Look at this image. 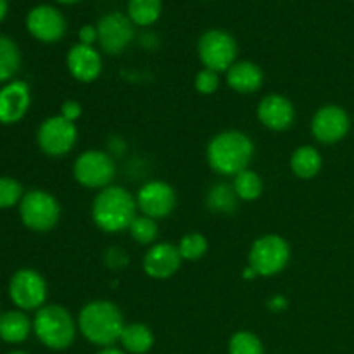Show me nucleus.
I'll return each mask as SVG.
<instances>
[{"label": "nucleus", "instance_id": "obj_23", "mask_svg": "<svg viewBox=\"0 0 354 354\" xmlns=\"http://www.w3.org/2000/svg\"><path fill=\"white\" fill-rule=\"evenodd\" d=\"M237 203L239 197L235 194L234 187L228 185V183L221 182L216 183L209 189L206 196V204L211 211L214 213H221V214H228L234 213L237 209Z\"/></svg>", "mask_w": 354, "mask_h": 354}, {"label": "nucleus", "instance_id": "obj_30", "mask_svg": "<svg viewBox=\"0 0 354 354\" xmlns=\"http://www.w3.org/2000/svg\"><path fill=\"white\" fill-rule=\"evenodd\" d=\"M23 196V187L17 180L10 176H0V209L16 206L17 203H21Z\"/></svg>", "mask_w": 354, "mask_h": 354}, {"label": "nucleus", "instance_id": "obj_17", "mask_svg": "<svg viewBox=\"0 0 354 354\" xmlns=\"http://www.w3.org/2000/svg\"><path fill=\"white\" fill-rule=\"evenodd\" d=\"M66 64H68V71L71 73L73 78L82 83L95 82L102 73V57H100L99 50L90 45L80 44V41L69 48Z\"/></svg>", "mask_w": 354, "mask_h": 354}, {"label": "nucleus", "instance_id": "obj_29", "mask_svg": "<svg viewBox=\"0 0 354 354\" xmlns=\"http://www.w3.org/2000/svg\"><path fill=\"white\" fill-rule=\"evenodd\" d=\"M228 354H265V348L258 335L249 330H241L228 341Z\"/></svg>", "mask_w": 354, "mask_h": 354}, {"label": "nucleus", "instance_id": "obj_33", "mask_svg": "<svg viewBox=\"0 0 354 354\" xmlns=\"http://www.w3.org/2000/svg\"><path fill=\"white\" fill-rule=\"evenodd\" d=\"M78 40H80V44L90 45V47H93V44H95V41H99L97 26H92V24H85V26L80 28Z\"/></svg>", "mask_w": 354, "mask_h": 354}, {"label": "nucleus", "instance_id": "obj_18", "mask_svg": "<svg viewBox=\"0 0 354 354\" xmlns=\"http://www.w3.org/2000/svg\"><path fill=\"white\" fill-rule=\"evenodd\" d=\"M31 104L30 86L14 80L0 90V123L14 124L24 118Z\"/></svg>", "mask_w": 354, "mask_h": 354}, {"label": "nucleus", "instance_id": "obj_28", "mask_svg": "<svg viewBox=\"0 0 354 354\" xmlns=\"http://www.w3.org/2000/svg\"><path fill=\"white\" fill-rule=\"evenodd\" d=\"M178 251L183 261H199L207 252V239L199 232H190L180 239Z\"/></svg>", "mask_w": 354, "mask_h": 354}, {"label": "nucleus", "instance_id": "obj_36", "mask_svg": "<svg viewBox=\"0 0 354 354\" xmlns=\"http://www.w3.org/2000/svg\"><path fill=\"white\" fill-rule=\"evenodd\" d=\"M97 354H127V353H124L123 349L114 348V346H111V348H102Z\"/></svg>", "mask_w": 354, "mask_h": 354}, {"label": "nucleus", "instance_id": "obj_10", "mask_svg": "<svg viewBox=\"0 0 354 354\" xmlns=\"http://www.w3.org/2000/svg\"><path fill=\"white\" fill-rule=\"evenodd\" d=\"M47 282L31 268L17 270L9 283V296L12 303L23 311L40 310L47 301Z\"/></svg>", "mask_w": 354, "mask_h": 354}, {"label": "nucleus", "instance_id": "obj_2", "mask_svg": "<svg viewBox=\"0 0 354 354\" xmlns=\"http://www.w3.org/2000/svg\"><path fill=\"white\" fill-rule=\"evenodd\" d=\"M78 332L99 348H111L120 342L124 328V318L120 308L106 299H95L86 303L80 311Z\"/></svg>", "mask_w": 354, "mask_h": 354}, {"label": "nucleus", "instance_id": "obj_5", "mask_svg": "<svg viewBox=\"0 0 354 354\" xmlns=\"http://www.w3.org/2000/svg\"><path fill=\"white\" fill-rule=\"evenodd\" d=\"M290 261V245L282 235L268 234L256 239L249 251V268L263 279H270L287 268Z\"/></svg>", "mask_w": 354, "mask_h": 354}, {"label": "nucleus", "instance_id": "obj_9", "mask_svg": "<svg viewBox=\"0 0 354 354\" xmlns=\"http://www.w3.org/2000/svg\"><path fill=\"white\" fill-rule=\"evenodd\" d=\"M37 142L44 154L62 158L75 149L78 142V128H76V123H71L61 114L50 116L38 128Z\"/></svg>", "mask_w": 354, "mask_h": 354}, {"label": "nucleus", "instance_id": "obj_35", "mask_svg": "<svg viewBox=\"0 0 354 354\" xmlns=\"http://www.w3.org/2000/svg\"><path fill=\"white\" fill-rule=\"evenodd\" d=\"M7 10H9V2H7V0H0V23L6 19Z\"/></svg>", "mask_w": 354, "mask_h": 354}, {"label": "nucleus", "instance_id": "obj_34", "mask_svg": "<svg viewBox=\"0 0 354 354\" xmlns=\"http://www.w3.org/2000/svg\"><path fill=\"white\" fill-rule=\"evenodd\" d=\"M268 308L272 311H275V313H279V311L286 310L287 308V299L283 296H273L272 299L268 301Z\"/></svg>", "mask_w": 354, "mask_h": 354}, {"label": "nucleus", "instance_id": "obj_13", "mask_svg": "<svg viewBox=\"0 0 354 354\" xmlns=\"http://www.w3.org/2000/svg\"><path fill=\"white\" fill-rule=\"evenodd\" d=\"M351 128L349 114L335 104H327L315 113L311 120V135L320 144L332 145L341 142Z\"/></svg>", "mask_w": 354, "mask_h": 354}, {"label": "nucleus", "instance_id": "obj_22", "mask_svg": "<svg viewBox=\"0 0 354 354\" xmlns=\"http://www.w3.org/2000/svg\"><path fill=\"white\" fill-rule=\"evenodd\" d=\"M120 344L124 353L145 354L154 346V334L145 324H128L121 332Z\"/></svg>", "mask_w": 354, "mask_h": 354}, {"label": "nucleus", "instance_id": "obj_26", "mask_svg": "<svg viewBox=\"0 0 354 354\" xmlns=\"http://www.w3.org/2000/svg\"><path fill=\"white\" fill-rule=\"evenodd\" d=\"M21 68L19 47L9 37L0 35V83L9 82Z\"/></svg>", "mask_w": 354, "mask_h": 354}, {"label": "nucleus", "instance_id": "obj_19", "mask_svg": "<svg viewBox=\"0 0 354 354\" xmlns=\"http://www.w3.org/2000/svg\"><path fill=\"white\" fill-rule=\"evenodd\" d=\"M227 85L237 93H254L263 86V69L252 61H237L227 73Z\"/></svg>", "mask_w": 354, "mask_h": 354}, {"label": "nucleus", "instance_id": "obj_21", "mask_svg": "<svg viewBox=\"0 0 354 354\" xmlns=\"http://www.w3.org/2000/svg\"><path fill=\"white\" fill-rule=\"evenodd\" d=\"M290 171L301 180H311L320 173L324 158L313 145H301L290 156Z\"/></svg>", "mask_w": 354, "mask_h": 354}, {"label": "nucleus", "instance_id": "obj_32", "mask_svg": "<svg viewBox=\"0 0 354 354\" xmlns=\"http://www.w3.org/2000/svg\"><path fill=\"white\" fill-rule=\"evenodd\" d=\"M82 104L76 102V100H66V102H62L61 116L66 118L68 121H71V123H76V121L82 118Z\"/></svg>", "mask_w": 354, "mask_h": 354}, {"label": "nucleus", "instance_id": "obj_27", "mask_svg": "<svg viewBox=\"0 0 354 354\" xmlns=\"http://www.w3.org/2000/svg\"><path fill=\"white\" fill-rule=\"evenodd\" d=\"M128 232H130V237L133 239L137 244L152 245L156 244V239H158L159 235V227L158 223H156V220H152V218L145 216V214H140V216L137 214L135 220L131 221Z\"/></svg>", "mask_w": 354, "mask_h": 354}, {"label": "nucleus", "instance_id": "obj_8", "mask_svg": "<svg viewBox=\"0 0 354 354\" xmlns=\"http://www.w3.org/2000/svg\"><path fill=\"white\" fill-rule=\"evenodd\" d=\"M197 54L204 68L227 73L237 62L239 47L235 38L225 30H207L201 35Z\"/></svg>", "mask_w": 354, "mask_h": 354}, {"label": "nucleus", "instance_id": "obj_24", "mask_svg": "<svg viewBox=\"0 0 354 354\" xmlns=\"http://www.w3.org/2000/svg\"><path fill=\"white\" fill-rule=\"evenodd\" d=\"M161 0H130L128 2V17L135 26H152L161 17Z\"/></svg>", "mask_w": 354, "mask_h": 354}, {"label": "nucleus", "instance_id": "obj_38", "mask_svg": "<svg viewBox=\"0 0 354 354\" xmlns=\"http://www.w3.org/2000/svg\"><path fill=\"white\" fill-rule=\"evenodd\" d=\"M9 354H26V353H23V351H12V353H9Z\"/></svg>", "mask_w": 354, "mask_h": 354}, {"label": "nucleus", "instance_id": "obj_1", "mask_svg": "<svg viewBox=\"0 0 354 354\" xmlns=\"http://www.w3.org/2000/svg\"><path fill=\"white\" fill-rule=\"evenodd\" d=\"M254 158V142L241 130H225L214 135L206 147L209 168L221 176H235L249 168Z\"/></svg>", "mask_w": 354, "mask_h": 354}, {"label": "nucleus", "instance_id": "obj_11", "mask_svg": "<svg viewBox=\"0 0 354 354\" xmlns=\"http://www.w3.org/2000/svg\"><path fill=\"white\" fill-rule=\"evenodd\" d=\"M99 45L107 55H118L135 40V24L121 12H109L97 23Z\"/></svg>", "mask_w": 354, "mask_h": 354}, {"label": "nucleus", "instance_id": "obj_20", "mask_svg": "<svg viewBox=\"0 0 354 354\" xmlns=\"http://www.w3.org/2000/svg\"><path fill=\"white\" fill-rule=\"evenodd\" d=\"M33 322L23 311H7L0 315V339L7 344H19L30 337Z\"/></svg>", "mask_w": 354, "mask_h": 354}, {"label": "nucleus", "instance_id": "obj_12", "mask_svg": "<svg viewBox=\"0 0 354 354\" xmlns=\"http://www.w3.org/2000/svg\"><path fill=\"white\" fill-rule=\"evenodd\" d=\"M137 206L142 214L152 218V220H162L168 218L176 207V192L169 183L161 180H151L138 189Z\"/></svg>", "mask_w": 354, "mask_h": 354}, {"label": "nucleus", "instance_id": "obj_4", "mask_svg": "<svg viewBox=\"0 0 354 354\" xmlns=\"http://www.w3.org/2000/svg\"><path fill=\"white\" fill-rule=\"evenodd\" d=\"M33 332L45 348L62 351L75 342L78 322L64 306L45 304L35 315Z\"/></svg>", "mask_w": 354, "mask_h": 354}, {"label": "nucleus", "instance_id": "obj_31", "mask_svg": "<svg viewBox=\"0 0 354 354\" xmlns=\"http://www.w3.org/2000/svg\"><path fill=\"white\" fill-rule=\"evenodd\" d=\"M194 86L203 95H213L218 88H220V73L213 71V69L203 68L196 75L194 80Z\"/></svg>", "mask_w": 354, "mask_h": 354}, {"label": "nucleus", "instance_id": "obj_16", "mask_svg": "<svg viewBox=\"0 0 354 354\" xmlns=\"http://www.w3.org/2000/svg\"><path fill=\"white\" fill-rule=\"evenodd\" d=\"M259 123L272 131H286L296 121V107L282 93H270L263 97L256 109Z\"/></svg>", "mask_w": 354, "mask_h": 354}, {"label": "nucleus", "instance_id": "obj_37", "mask_svg": "<svg viewBox=\"0 0 354 354\" xmlns=\"http://www.w3.org/2000/svg\"><path fill=\"white\" fill-rule=\"evenodd\" d=\"M59 3H66V6H71V3H76L80 2V0H57Z\"/></svg>", "mask_w": 354, "mask_h": 354}, {"label": "nucleus", "instance_id": "obj_6", "mask_svg": "<svg viewBox=\"0 0 354 354\" xmlns=\"http://www.w3.org/2000/svg\"><path fill=\"white\" fill-rule=\"evenodd\" d=\"M19 216L24 227L38 234H45L61 220V206L50 192L35 189L24 194L21 199Z\"/></svg>", "mask_w": 354, "mask_h": 354}, {"label": "nucleus", "instance_id": "obj_15", "mask_svg": "<svg viewBox=\"0 0 354 354\" xmlns=\"http://www.w3.org/2000/svg\"><path fill=\"white\" fill-rule=\"evenodd\" d=\"M182 263L183 259L180 256L178 245L171 242H158L147 249L142 266H144L145 275L151 279L166 280L171 279L178 272Z\"/></svg>", "mask_w": 354, "mask_h": 354}, {"label": "nucleus", "instance_id": "obj_25", "mask_svg": "<svg viewBox=\"0 0 354 354\" xmlns=\"http://www.w3.org/2000/svg\"><path fill=\"white\" fill-rule=\"evenodd\" d=\"M232 187H234L239 201H245V203H252V201L259 199L263 194L261 176L249 168L234 176Z\"/></svg>", "mask_w": 354, "mask_h": 354}, {"label": "nucleus", "instance_id": "obj_14", "mask_svg": "<svg viewBox=\"0 0 354 354\" xmlns=\"http://www.w3.org/2000/svg\"><path fill=\"white\" fill-rule=\"evenodd\" d=\"M26 28L31 33V37L37 38L38 41L44 44H55L61 40L66 33L64 16L59 9L52 6H37L28 12Z\"/></svg>", "mask_w": 354, "mask_h": 354}, {"label": "nucleus", "instance_id": "obj_7", "mask_svg": "<svg viewBox=\"0 0 354 354\" xmlns=\"http://www.w3.org/2000/svg\"><path fill=\"white\" fill-rule=\"evenodd\" d=\"M73 176L76 183L85 189L102 190L113 185L116 178V162L109 152L90 149L76 158L73 165Z\"/></svg>", "mask_w": 354, "mask_h": 354}, {"label": "nucleus", "instance_id": "obj_3", "mask_svg": "<svg viewBox=\"0 0 354 354\" xmlns=\"http://www.w3.org/2000/svg\"><path fill=\"white\" fill-rule=\"evenodd\" d=\"M137 199L120 185H109L100 190L92 203V220L99 230L118 234L128 230L137 216Z\"/></svg>", "mask_w": 354, "mask_h": 354}]
</instances>
